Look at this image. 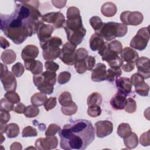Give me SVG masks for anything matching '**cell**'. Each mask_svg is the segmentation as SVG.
Here are the masks:
<instances>
[{"label":"cell","instance_id":"cell-43","mask_svg":"<svg viewBox=\"0 0 150 150\" xmlns=\"http://www.w3.org/2000/svg\"><path fill=\"white\" fill-rule=\"evenodd\" d=\"M101 114V109L99 105L88 106L87 114L91 117H97Z\"/></svg>","mask_w":150,"mask_h":150},{"label":"cell","instance_id":"cell-55","mask_svg":"<svg viewBox=\"0 0 150 150\" xmlns=\"http://www.w3.org/2000/svg\"><path fill=\"white\" fill-rule=\"evenodd\" d=\"M52 3L53 4V6H55L56 8H62L63 7H64L66 6V2H67V1H64V0H59V1H57V0H55V1H53L52 0Z\"/></svg>","mask_w":150,"mask_h":150},{"label":"cell","instance_id":"cell-53","mask_svg":"<svg viewBox=\"0 0 150 150\" xmlns=\"http://www.w3.org/2000/svg\"><path fill=\"white\" fill-rule=\"evenodd\" d=\"M122 70L125 72H130L135 68V63H125L121 66Z\"/></svg>","mask_w":150,"mask_h":150},{"label":"cell","instance_id":"cell-26","mask_svg":"<svg viewBox=\"0 0 150 150\" xmlns=\"http://www.w3.org/2000/svg\"><path fill=\"white\" fill-rule=\"evenodd\" d=\"M103 102V97L101 94L98 92H93L90 94L87 99L88 106L100 105Z\"/></svg>","mask_w":150,"mask_h":150},{"label":"cell","instance_id":"cell-57","mask_svg":"<svg viewBox=\"0 0 150 150\" xmlns=\"http://www.w3.org/2000/svg\"><path fill=\"white\" fill-rule=\"evenodd\" d=\"M22 149V146L21 143L18 142H15L12 143L10 146L11 150H21Z\"/></svg>","mask_w":150,"mask_h":150},{"label":"cell","instance_id":"cell-52","mask_svg":"<svg viewBox=\"0 0 150 150\" xmlns=\"http://www.w3.org/2000/svg\"><path fill=\"white\" fill-rule=\"evenodd\" d=\"M11 119V115L9 112L1 111L0 113V123L6 124Z\"/></svg>","mask_w":150,"mask_h":150},{"label":"cell","instance_id":"cell-23","mask_svg":"<svg viewBox=\"0 0 150 150\" xmlns=\"http://www.w3.org/2000/svg\"><path fill=\"white\" fill-rule=\"evenodd\" d=\"M101 12L102 14L106 17H112L116 14L117 8L114 3L107 2L101 6Z\"/></svg>","mask_w":150,"mask_h":150},{"label":"cell","instance_id":"cell-4","mask_svg":"<svg viewBox=\"0 0 150 150\" xmlns=\"http://www.w3.org/2000/svg\"><path fill=\"white\" fill-rule=\"evenodd\" d=\"M128 32L127 26L115 22H104L101 29L95 32L102 36L107 42L112 40L117 37L124 36Z\"/></svg>","mask_w":150,"mask_h":150},{"label":"cell","instance_id":"cell-16","mask_svg":"<svg viewBox=\"0 0 150 150\" xmlns=\"http://www.w3.org/2000/svg\"><path fill=\"white\" fill-rule=\"evenodd\" d=\"M1 81L3 84L4 90L6 91H15L17 86V82L15 76L11 71H8L5 76L1 77Z\"/></svg>","mask_w":150,"mask_h":150},{"label":"cell","instance_id":"cell-19","mask_svg":"<svg viewBox=\"0 0 150 150\" xmlns=\"http://www.w3.org/2000/svg\"><path fill=\"white\" fill-rule=\"evenodd\" d=\"M120 57L125 63H135L136 60L138 59V53L133 49L126 47L122 49L120 53Z\"/></svg>","mask_w":150,"mask_h":150},{"label":"cell","instance_id":"cell-29","mask_svg":"<svg viewBox=\"0 0 150 150\" xmlns=\"http://www.w3.org/2000/svg\"><path fill=\"white\" fill-rule=\"evenodd\" d=\"M19 127L15 123H10L7 125L5 133L9 138H16L19 134Z\"/></svg>","mask_w":150,"mask_h":150},{"label":"cell","instance_id":"cell-3","mask_svg":"<svg viewBox=\"0 0 150 150\" xmlns=\"http://www.w3.org/2000/svg\"><path fill=\"white\" fill-rule=\"evenodd\" d=\"M66 18L63 28L67 40L77 46L82 42L86 35V29L83 26L80 10L76 6L69 7L67 10Z\"/></svg>","mask_w":150,"mask_h":150},{"label":"cell","instance_id":"cell-14","mask_svg":"<svg viewBox=\"0 0 150 150\" xmlns=\"http://www.w3.org/2000/svg\"><path fill=\"white\" fill-rule=\"evenodd\" d=\"M54 28L50 24L42 23L38 28L37 35L40 42V45L43 44L46 41L52 38V34L53 32Z\"/></svg>","mask_w":150,"mask_h":150},{"label":"cell","instance_id":"cell-56","mask_svg":"<svg viewBox=\"0 0 150 150\" xmlns=\"http://www.w3.org/2000/svg\"><path fill=\"white\" fill-rule=\"evenodd\" d=\"M0 43H1V47L4 49L10 46L9 42L3 36L0 37Z\"/></svg>","mask_w":150,"mask_h":150},{"label":"cell","instance_id":"cell-30","mask_svg":"<svg viewBox=\"0 0 150 150\" xmlns=\"http://www.w3.org/2000/svg\"><path fill=\"white\" fill-rule=\"evenodd\" d=\"M121 74L122 70L121 68H110L106 71L105 80L112 82Z\"/></svg>","mask_w":150,"mask_h":150},{"label":"cell","instance_id":"cell-41","mask_svg":"<svg viewBox=\"0 0 150 150\" xmlns=\"http://www.w3.org/2000/svg\"><path fill=\"white\" fill-rule=\"evenodd\" d=\"M85 60H77L74 64V68L79 74H83L87 70Z\"/></svg>","mask_w":150,"mask_h":150},{"label":"cell","instance_id":"cell-46","mask_svg":"<svg viewBox=\"0 0 150 150\" xmlns=\"http://www.w3.org/2000/svg\"><path fill=\"white\" fill-rule=\"evenodd\" d=\"M150 130L142 133L139 137V143L143 146H148L150 145Z\"/></svg>","mask_w":150,"mask_h":150},{"label":"cell","instance_id":"cell-17","mask_svg":"<svg viewBox=\"0 0 150 150\" xmlns=\"http://www.w3.org/2000/svg\"><path fill=\"white\" fill-rule=\"evenodd\" d=\"M106 66L102 63H98L96 67L92 70L91 79L95 82H101L105 80L106 77Z\"/></svg>","mask_w":150,"mask_h":150},{"label":"cell","instance_id":"cell-58","mask_svg":"<svg viewBox=\"0 0 150 150\" xmlns=\"http://www.w3.org/2000/svg\"><path fill=\"white\" fill-rule=\"evenodd\" d=\"M1 74H0V77H3L4 76H5L9 71L8 69V67L6 65L4 64L3 63H1Z\"/></svg>","mask_w":150,"mask_h":150},{"label":"cell","instance_id":"cell-40","mask_svg":"<svg viewBox=\"0 0 150 150\" xmlns=\"http://www.w3.org/2000/svg\"><path fill=\"white\" fill-rule=\"evenodd\" d=\"M24 71H25L24 66L20 62L16 63L12 67V72L17 77H21L23 74Z\"/></svg>","mask_w":150,"mask_h":150},{"label":"cell","instance_id":"cell-7","mask_svg":"<svg viewBox=\"0 0 150 150\" xmlns=\"http://www.w3.org/2000/svg\"><path fill=\"white\" fill-rule=\"evenodd\" d=\"M149 38V26L143 27L138 30L137 34L131 40L129 45L131 48L143 50L146 48Z\"/></svg>","mask_w":150,"mask_h":150},{"label":"cell","instance_id":"cell-45","mask_svg":"<svg viewBox=\"0 0 150 150\" xmlns=\"http://www.w3.org/2000/svg\"><path fill=\"white\" fill-rule=\"evenodd\" d=\"M61 130V128L56 124H50L45 131L46 136L54 135L57 132Z\"/></svg>","mask_w":150,"mask_h":150},{"label":"cell","instance_id":"cell-48","mask_svg":"<svg viewBox=\"0 0 150 150\" xmlns=\"http://www.w3.org/2000/svg\"><path fill=\"white\" fill-rule=\"evenodd\" d=\"M76 62L77 60H85L88 56L87 50L84 48H79L76 51Z\"/></svg>","mask_w":150,"mask_h":150},{"label":"cell","instance_id":"cell-31","mask_svg":"<svg viewBox=\"0 0 150 150\" xmlns=\"http://www.w3.org/2000/svg\"><path fill=\"white\" fill-rule=\"evenodd\" d=\"M131 132H132V129L129 124L128 123H124V122L119 124L117 130V133L118 135L120 137L122 138L126 137L127 135H128Z\"/></svg>","mask_w":150,"mask_h":150},{"label":"cell","instance_id":"cell-54","mask_svg":"<svg viewBox=\"0 0 150 150\" xmlns=\"http://www.w3.org/2000/svg\"><path fill=\"white\" fill-rule=\"evenodd\" d=\"M26 106L22 103H19L13 109V111L17 114H23L25 112Z\"/></svg>","mask_w":150,"mask_h":150},{"label":"cell","instance_id":"cell-28","mask_svg":"<svg viewBox=\"0 0 150 150\" xmlns=\"http://www.w3.org/2000/svg\"><path fill=\"white\" fill-rule=\"evenodd\" d=\"M135 91L139 96L146 97L148 96L149 91V85L144 81L140 82L139 83L134 86Z\"/></svg>","mask_w":150,"mask_h":150},{"label":"cell","instance_id":"cell-37","mask_svg":"<svg viewBox=\"0 0 150 150\" xmlns=\"http://www.w3.org/2000/svg\"><path fill=\"white\" fill-rule=\"evenodd\" d=\"M124 109L128 113H134L137 110L136 101L132 98H127Z\"/></svg>","mask_w":150,"mask_h":150},{"label":"cell","instance_id":"cell-12","mask_svg":"<svg viewBox=\"0 0 150 150\" xmlns=\"http://www.w3.org/2000/svg\"><path fill=\"white\" fill-rule=\"evenodd\" d=\"M96 136L103 138L110 135L113 131V124L108 120L98 121L94 124Z\"/></svg>","mask_w":150,"mask_h":150},{"label":"cell","instance_id":"cell-13","mask_svg":"<svg viewBox=\"0 0 150 150\" xmlns=\"http://www.w3.org/2000/svg\"><path fill=\"white\" fill-rule=\"evenodd\" d=\"M137 67V73L141 76L144 79H147L150 77V67H149V59L146 57L142 56L135 62Z\"/></svg>","mask_w":150,"mask_h":150},{"label":"cell","instance_id":"cell-34","mask_svg":"<svg viewBox=\"0 0 150 150\" xmlns=\"http://www.w3.org/2000/svg\"><path fill=\"white\" fill-rule=\"evenodd\" d=\"M39 114V108L38 107L33 104L26 107L24 112L25 117L28 118H33L36 117Z\"/></svg>","mask_w":150,"mask_h":150},{"label":"cell","instance_id":"cell-33","mask_svg":"<svg viewBox=\"0 0 150 150\" xmlns=\"http://www.w3.org/2000/svg\"><path fill=\"white\" fill-rule=\"evenodd\" d=\"M58 100L62 106L67 105L73 102L71 94L69 91H63L60 95Z\"/></svg>","mask_w":150,"mask_h":150},{"label":"cell","instance_id":"cell-5","mask_svg":"<svg viewBox=\"0 0 150 150\" xmlns=\"http://www.w3.org/2000/svg\"><path fill=\"white\" fill-rule=\"evenodd\" d=\"M33 81L40 93L50 95L54 90L53 86L56 82V73L46 70L40 74L33 75Z\"/></svg>","mask_w":150,"mask_h":150},{"label":"cell","instance_id":"cell-11","mask_svg":"<svg viewBox=\"0 0 150 150\" xmlns=\"http://www.w3.org/2000/svg\"><path fill=\"white\" fill-rule=\"evenodd\" d=\"M35 147L39 150H50L57 148L58 139L54 135L46 136V138H39L35 143Z\"/></svg>","mask_w":150,"mask_h":150},{"label":"cell","instance_id":"cell-9","mask_svg":"<svg viewBox=\"0 0 150 150\" xmlns=\"http://www.w3.org/2000/svg\"><path fill=\"white\" fill-rule=\"evenodd\" d=\"M144 19L142 13L138 11H124L120 15V21L123 24L127 25L137 26L140 25Z\"/></svg>","mask_w":150,"mask_h":150},{"label":"cell","instance_id":"cell-21","mask_svg":"<svg viewBox=\"0 0 150 150\" xmlns=\"http://www.w3.org/2000/svg\"><path fill=\"white\" fill-rule=\"evenodd\" d=\"M126 96L118 91L111 98L110 105L114 110H123L126 103Z\"/></svg>","mask_w":150,"mask_h":150},{"label":"cell","instance_id":"cell-44","mask_svg":"<svg viewBox=\"0 0 150 150\" xmlns=\"http://www.w3.org/2000/svg\"><path fill=\"white\" fill-rule=\"evenodd\" d=\"M71 78V73L69 71H65L60 72L57 77V81L60 84H64L67 83Z\"/></svg>","mask_w":150,"mask_h":150},{"label":"cell","instance_id":"cell-39","mask_svg":"<svg viewBox=\"0 0 150 150\" xmlns=\"http://www.w3.org/2000/svg\"><path fill=\"white\" fill-rule=\"evenodd\" d=\"M14 109V104L9 101L6 98H3L0 101V111L9 112Z\"/></svg>","mask_w":150,"mask_h":150},{"label":"cell","instance_id":"cell-25","mask_svg":"<svg viewBox=\"0 0 150 150\" xmlns=\"http://www.w3.org/2000/svg\"><path fill=\"white\" fill-rule=\"evenodd\" d=\"M16 59L15 52L12 49H7L4 51L1 56V61L5 64H10L13 63Z\"/></svg>","mask_w":150,"mask_h":150},{"label":"cell","instance_id":"cell-51","mask_svg":"<svg viewBox=\"0 0 150 150\" xmlns=\"http://www.w3.org/2000/svg\"><path fill=\"white\" fill-rule=\"evenodd\" d=\"M144 80L145 79L141 76H140L139 74H138L137 73L133 74L130 78V80L132 83V85H133L134 86H135L136 84L139 83L140 82L144 81Z\"/></svg>","mask_w":150,"mask_h":150},{"label":"cell","instance_id":"cell-24","mask_svg":"<svg viewBox=\"0 0 150 150\" xmlns=\"http://www.w3.org/2000/svg\"><path fill=\"white\" fill-rule=\"evenodd\" d=\"M125 146L128 149H134L138 146V138L137 134L133 132L123 138Z\"/></svg>","mask_w":150,"mask_h":150},{"label":"cell","instance_id":"cell-47","mask_svg":"<svg viewBox=\"0 0 150 150\" xmlns=\"http://www.w3.org/2000/svg\"><path fill=\"white\" fill-rule=\"evenodd\" d=\"M57 104V100L56 97H51L46 100L43 105L46 111H48L52 109H53Z\"/></svg>","mask_w":150,"mask_h":150},{"label":"cell","instance_id":"cell-50","mask_svg":"<svg viewBox=\"0 0 150 150\" xmlns=\"http://www.w3.org/2000/svg\"><path fill=\"white\" fill-rule=\"evenodd\" d=\"M87 70L91 71L96 64V59L94 56H88V57L85 60Z\"/></svg>","mask_w":150,"mask_h":150},{"label":"cell","instance_id":"cell-49","mask_svg":"<svg viewBox=\"0 0 150 150\" xmlns=\"http://www.w3.org/2000/svg\"><path fill=\"white\" fill-rule=\"evenodd\" d=\"M45 67L46 70L55 73L59 69V65L53 61H46L45 63Z\"/></svg>","mask_w":150,"mask_h":150},{"label":"cell","instance_id":"cell-20","mask_svg":"<svg viewBox=\"0 0 150 150\" xmlns=\"http://www.w3.org/2000/svg\"><path fill=\"white\" fill-rule=\"evenodd\" d=\"M38 47L34 45H26L22 50L21 57L23 61L28 59H35L39 54Z\"/></svg>","mask_w":150,"mask_h":150},{"label":"cell","instance_id":"cell-6","mask_svg":"<svg viewBox=\"0 0 150 150\" xmlns=\"http://www.w3.org/2000/svg\"><path fill=\"white\" fill-rule=\"evenodd\" d=\"M62 45V40L57 36L50 38L43 44L40 45L43 50L42 55L46 61H53L59 57Z\"/></svg>","mask_w":150,"mask_h":150},{"label":"cell","instance_id":"cell-15","mask_svg":"<svg viewBox=\"0 0 150 150\" xmlns=\"http://www.w3.org/2000/svg\"><path fill=\"white\" fill-rule=\"evenodd\" d=\"M116 87L118 92L123 94L126 97L132 92V83L128 77H118L115 79Z\"/></svg>","mask_w":150,"mask_h":150},{"label":"cell","instance_id":"cell-59","mask_svg":"<svg viewBox=\"0 0 150 150\" xmlns=\"http://www.w3.org/2000/svg\"><path fill=\"white\" fill-rule=\"evenodd\" d=\"M6 127H7V124H6L0 123V131H1V134H3L4 132H5V131H6Z\"/></svg>","mask_w":150,"mask_h":150},{"label":"cell","instance_id":"cell-36","mask_svg":"<svg viewBox=\"0 0 150 150\" xmlns=\"http://www.w3.org/2000/svg\"><path fill=\"white\" fill-rule=\"evenodd\" d=\"M89 22L91 27L94 30L95 32L98 31L101 29L103 24L101 19L98 16H92L91 18H90Z\"/></svg>","mask_w":150,"mask_h":150},{"label":"cell","instance_id":"cell-38","mask_svg":"<svg viewBox=\"0 0 150 150\" xmlns=\"http://www.w3.org/2000/svg\"><path fill=\"white\" fill-rule=\"evenodd\" d=\"M4 97L9 101L13 103V104H18L19 103H20V101H21V98H20L19 96L18 95V94L17 93L15 92V91H7L5 94Z\"/></svg>","mask_w":150,"mask_h":150},{"label":"cell","instance_id":"cell-22","mask_svg":"<svg viewBox=\"0 0 150 150\" xmlns=\"http://www.w3.org/2000/svg\"><path fill=\"white\" fill-rule=\"evenodd\" d=\"M105 43L104 38L96 33L91 35L89 40L90 47L93 51H99L104 46Z\"/></svg>","mask_w":150,"mask_h":150},{"label":"cell","instance_id":"cell-32","mask_svg":"<svg viewBox=\"0 0 150 150\" xmlns=\"http://www.w3.org/2000/svg\"><path fill=\"white\" fill-rule=\"evenodd\" d=\"M77 109L78 107L77 104L73 101V102L70 104L66 106H62L61 108V111L63 114L70 116L75 114L77 111Z\"/></svg>","mask_w":150,"mask_h":150},{"label":"cell","instance_id":"cell-8","mask_svg":"<svg viewBox=\"0 0 150 150\" xmlns=\"http://www.w3.org/2000/svg\"><path fill=\"white\" fill-rule=\"evenodd\" d=\"M76 46L70 42L63 45L59 58L66 64L74 65L76 62Z\"/></svg>","mask_w":150,"mask_h":150},{"label":"cell","instance_id":"cell-42","mask_svg":"<svg viewBox=\"0 0 150 150\" xmlns=\"http://www.w3.org/2000/svg\"><path fill=\"white\" fill-rule=\"evenodd\" d=\"M38 135V132L36 128L31 127L27 126L24 128L22 132V137H36Z\"/></svg>","mask_w":150,"mask_h":150},{"label":"cell","instance_id":"cell-10","mask_svg":"<svg viewBox=\"0 0 150 150\" xmlns=\"http://www.w3.org/2000/svg\"><path fill=\"white\" fill-rule=\"evenodd\" d=\"M42 18L43 22L52 23V26L55 29L64 27L66 22L64 16L60 12H49L42 15Z\"/></svg>","mask_w":150,"mask_h":150},{"label":"cell","instance_id":"cell-18","mask_svg":"<svg viewBox=\"0 0 150 150\" xmlns=\"http://www.w3.org/2000/svg\"><path fill=\"white\" fill-rule=\"evenodd\" d=\"M24 66L27 70L30 71L33 75L43 73V64L39 60L28 59L24 61Z\"/></svg>","mask_w":150,"mask_h":150},{"label":"cell","instance_id":"cell-1","mask_svg":"<svg viewBox=\"0 0 150 150\" xmlns=\"http://www.w3.org/2000/svg\"><path fill=\"white\" fill-rule=\"evenodd\" d=\"M95 130L92 123L84 119L71 121L59 132L60 146L65 150H82L95 138Z\"/></svg>","mask_w":150,"mask_h":150},{"label":"cell","instance_id":"cell-27","mask_svg":"<svg viewBox=\"0 0 150 150\" xmlns=\"http://www.w3.org/2000/svg\"><path fill=\"white\" fill-rule=\"evenodd\" d=\"M47 99V97L46 94L40 92L36 93L32 95L30 98V101L32 104L37 107H40L44 104Z\"/></svg>","mask_w":150,"mask_h":150},{"label":"cell","instance_id":"cell-60","mask_svg":"<svg viewBox=\"0 0 150 150\" xmlns=\"http://www.w3.org/2000/svg\"><path fill=\"white\" fill-rule=\"evenodd\" d=\"M1 144H2L3 142H4V141H5V138L4 137V136H3V134H1Z\"/></svg>","mask_w":150,"mask_h":150},{"label":"cell","instance_id":"cell-35","mask_svg":"<svg viewBox=\"0 0 150 150\" xmlns=\"http://www.w3.org/2000/svg\"><path fill=\"white\" fill-rule=\"evenodd\" d=\"M108 48L110 51L119 54L122 50V45L119 40H114L110 43H108Z\"/></svg>","mask_w":150,"mask_h":150},{"label":"cell","instance_id":"cell-2","mask_svg":"<svg viewBox=\"0 0 150 150\" xmlns=\"http://www.w3.org/2000/svg\"><path fill=\"white\" fill-rule=\"evenodd\" d=\"M1 29L7 38L16 45L22 43L28 37L36 33L33 27L28 21H23L13 14L1 15Z\"/></svg>","mask_w":150,"mask_h":150}]
</instances>
